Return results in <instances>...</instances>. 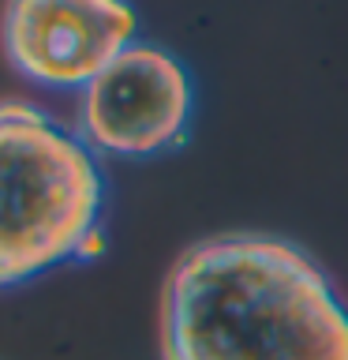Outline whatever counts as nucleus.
<instances>
[{"mask_svg": "<svg viewBox=\"0 0 348 360\" xmlns=\"http://www.w3.org/2000/svg\"><path fill=\"white\" fill-rule=\"evenodd\" d=\"M161 360H348V308L303 248L206 236L165 278Z\"/></svg>", "mask_w": 348, "mask_h": 360, "instance_id": "nucleus-1", "label": "nucleus"}, {"mask_svg": "<svg viewBox=\"0 0 348 360\" xmlns=\"http://www.w3.org/2000/svg\"><path fill=\"white\" fill-rule=\"evenodd\" d=\"M94 150L34 101L0 98V289L101 252Z\"/></svg>", "mask_w": 348, "mask_h": 360, "instance_id": "nucleus-2", "label": "nucleus"}, {"mask_svg": "<svg viewBox=\"0 0 348 360\" xmlns=\"http://www.w3.org/2000/svg\"><path fill=\"white\" fill-rule=\"evenodd\" d=\"M191 109L195 86L180 56L154 41H131L79 90L75 131L94 154L154 158L187 139Z\"/></svg>", "mask_w": 348, "mask_h": 360, "instance_id": "nucleus-3", "label": "nucleus"}, {"mask_svg": "<svg viewBox=\"0 0 348 360\" xmlns=\"http://www.w3.org/2000/svg\"><path fill=\"white\" fill-rule=\"evenodd\" d=\"M135 41V11L112 0H22L0 15V45L22 79L83 90Z\"/></svg>", "mask_w": 348, "mask_h": 360, "instance_id": "nucleus-4", "label": "nucleus"}]
</instances>
